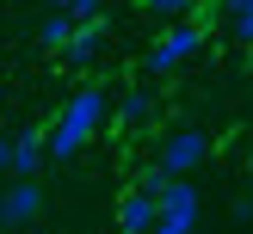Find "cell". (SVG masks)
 Here are the masks:
<instances>
[{
    "instance_id": "cell-1",
    "label": "cell",
    "mask_w": 253,
    "mask_h": 234,
    "mask_svg": "<svg viewBox=\"0 0 253 234\" xmlns=\"http://www.w3.org/2000/svg\"><path fill=\"white\" fill-rule=\"evenodd\" d=\"M105 117H111L105 86H81V93H74L68 105L43 123V160H74L99 130H105Z\"/></svg>"
},
{
    "instance_id": "cell-2",
    "label": "cell",
    "mask_w": 253,
    "mask_h": 234,
    "mask_svg": "<svg viewBox=\"0 0 253 234\" xmlns=\"http://www.w3.org/2000/svg\"><path fill=\"white\" fill-rule=\"evenodd\" d=\"M204 154H210V135L204 130H173V135H161V148H155V167L167 172V179H192L198 167H204Z\"/></svg>"
},
{
    "instance_id": "cell-3",
    "label": "cell",
    "mask_w": 253,
    "mask_h": 234,
    "mask_svg": "<svg viewBox=\"0 0 253 234\" xmlns=\"http://www.w3.org/2000/svg\"><path fill=\"white\" fill-rule=\"evenodd\" d=\"M198 49H204V31H198L192 19H173L167 31L148 43V74H173V68H185Z\"/></svg>"
},
{
    "instance_id": "cell-4",
    "label": "cell",
    "mask_w": 253,
    "mask_h": 234,
    "mask_svg": "<svg viewBox=\"0 0 253 234\" xmlns=\"http://www.w3.org/2000/svg\"><path fill=\"white\" fill-rule=\"evenodd\" d=\"M43 216V185L37 179H12L0 191V228H37Z\"/></svg>"
},
{
    "instance_id": "cell-5",
    "label": "cell",
    "mask_w": 253,
    "mask_h": 234,
    "mask_svg": "<svg viewBox=\"0 0 253 234\" xmlns=\"http://www.w3.org/2000/svg\"><path fill=\"white\" fill-rule=\"evenodd\" d=\"M155 222H161V197H148V191L130 185V191L118 197V234H148Z\"/></svg>"
},
{
    "instance_id": "cell-6",
    "label": "cell",
    "mask_w": 253,
    "mask_h": 234,
    "mask_svg": "<svg viewBox=\"0 0 253 234\" xmlns=\"http://www.w3.org/2000/svg\"><path fill=\"white\" fill-rule=\"evenodd\" d=\"M198 209H204L198 185H192V179H167V191H161V216H167V222H185V228H198Z\"/></svg>"
},
{
    "instance_id": "cell-7",
    "label": "cell",
    "mask_w": 253,
    "mask_h": 234,
    "mask_svg": "<svg viewBox=\"0 0 253 234\" xmlns=\"http://www.w3.org/2000/svg\"><path fill=\"white\" fill-rule=\"evenodd\" d=\"M99 49H105V19H99V12H93V19H74V37L62 43V56L81 68V62H93V56H99Z\"/></svg>"
},
{
    "instance_id": "cell-8",
    "label": "cell",
    "mask_w": 253,
    "mask_h": 234,
    "mask_svg": "<svg viewBox=\"0 0 253 234\" xmlns=\"http://www.w3.org/2000/svg\"><path fill=\"white\" fill-rule=\"evenodd\" d=\"M43 172V130H19L12 135V179H37Z\"/></svg>"
},
{
    "instance_id": "cell-9",
    "label": "cell",
    "mask_w": 253,
    "mask_h": 234,
    "mask_svg": "<svg viewBox=\"0 0 253 234\" xmlns=\"http://www.w3.org/2000/svg\"><path fill=\"white\" fill-rule=\"evenodd\" d=\"M155 105H161V99L148 93V86H130V93H124V99H118L111 111H118V117L130 123V130H142V123H155Z\"/></svg>"
},
{
    "instance_id": "cell-10",
    "label": "cell",
    "mask_w": 253,
    "mask_h": 234,
    "mask_svg": "<svg viewBox=\"0 0 253 234\" xmlns=\"http://www.w3.org/2000/svg\"><path fill=\"white\" fill-rule=\"evenodd\" d=\"M68 37H74V19H68V12H43V25H37V43H43V49H62Z\"/></svg>"
},
{
    "instance_id": "cell-11",
    "label": "cell",
    "mask_w": 253,
    "mask_h": 234,
    "mask_svg": "<svg viewBox=\"0 0 253 234\" xmlns=\"http://www.w3.org/2000/svg\"><path fill=\"white\" fill-rule=\"evenodd\" d=\"M222 6H229V37L253 49V0H222Z\"/></svg>"
},
{
    "instance_id": "cell-12",
    "label": "cell",
    "mask_w": 253,
    "mask_h": 234,
    "mask_svg": "<svg viewBox=\"0 0 253 234\" xmlns=\"http://www.w3.org/2000/svg\"><path fill=\"white\" fill-rule=\"evenodd\" d=\"M105 0H49V12H68V19H93Z\"/></svg>"
},
{
    "instance_id": "cell-13",
    "label": "cell",
    "mask_w": 253,
    "mask_h": 234,
    "mask_svg": "<svg viewBox=\"0 0 253 234\" xmlns=\"http://www.w3.org/2000/svg\"><path fill=\"white\" fill-rule=\"evenodd\" d=\"M136 191H148V197H161V191H167V172H161L155 160H148V167L136 172Z\"/></svg>"
},
{
    "instance_id": "cell-14",
    "label": "cell",
    "mask_w": 253,
    "mask_h": 234,
    "mask_svg": "<svg viewBox=\"0 0 253 234\" xmlns=\"http://www.w3.org/2000/svg\"><path fill=\"white\" fill-rule=\"evenodd\" d=\"M148 12H155V19H185V12H192V0H142Z\"/></svg>"
},
{
    "instance_id": "cell-15",
    "label": "cell",
    "mask_w": 253,
    "mask_h": 234,
    "mask_svg": "<svg viewBox=\"0 0 253 234\" xmlns=\"http://www.w3.org/2000/svg\"><path fill=\"white\" fill-rule=\"evenodd\" d=\"M12 172V135H0V179Z\"/></svg>"
},
{
    "instance_id": "cell-16",
    "label": "cell",
    "mask_w": 253,
    "mask_h": 234,
    "mask_svg": "<svg viewBox=\"0 0 253 234\" xmlns=\"http://www.w3.org/2000/svg\"><path fill=\"white\" fill-rule=\"evenodd\" d=\"M148 234H192V228H185V222H167V216H161V222H155Z\"/></svg>"
},
{
    "instance_id": "cell-17",
    "label": "cell",
    "mask_w": 253,
    "mask_h": 234,
    "mask_svg": "<svg viewBox=\"0 0 253 234\" xmlns=\"http://www.w3.org/2000/svg\"><path fill=\"white\" fill-rule=\"evenodd\" d=\"M31 234H49V228H31Z\"/></svg>"
},
{
    "instance_id": "cell-18",
    "label": "cell",
    "mask_w": 253,
    "mask_h": 234,
    "mask_svg": "<svg viewBox=\"0 0 253 234\" xmlns=\"http://www.w3.org/2000/svg\"><path fill=\"white\" fill-rule=\"evenodd\" d=\"M247 167H253V154H247Z\"/></svg>"
}]
</instances>
